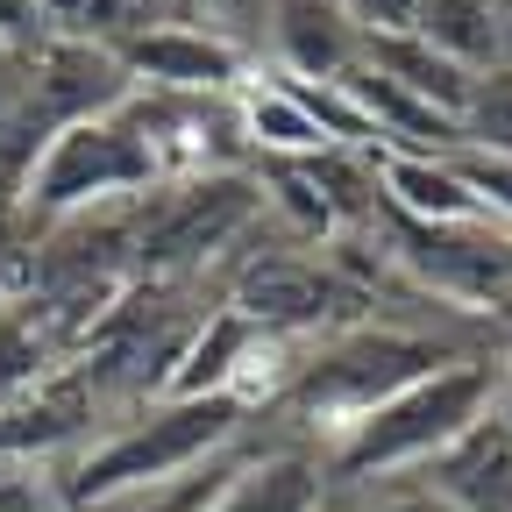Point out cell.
<instances>
[{
    "label": "cell",
    "mask_w": 512,
    "mask_h": 512,
    "mask_svg": "<svg viewBox=\"0 0 512 512\" xmlns=\"http://www.w3.org/2000/svg\"><path fill=\"white\" fill-rule=\"evenodd\" d=\"M249 413L235 392H207V399H157V406H136L128 420H114V434L86 441L72 463H64L57 498L64 512H100V505H121V498H143L157 484H178L185 470L214 463L221 448H235L249 434Z\"/></svg>",
    "instance_id": "obj_1"
},
{
    "label": "cell",
    "mask_w": 512,
    "mask_h": 512,
    "mask_svg": "<svg viewBox=\"0 0 512 512\" xmlns=\"http://www.w3.org/2000/svg\"><path fill=\"white\" fill-rule=\"evenodd\" d=\"M456 356H470L463 335L434 328V320H356L342 335H320L292 363V377L271 392V406L292 413L299 427H313L320 441H335L349 420H363L370 406H384L392 392L434 377Z\"/></svg>",
    "instance_id": "obj_2"
},
{
    "label": "cell",
    "mask_w": 512,
    "mask_h": 512,
    "mask_svg": "<svg viewBox=\"0 0 512 512\" xmlns=\"http://www.w3.org/2000/svg\"><path fill=\"white\" fill-rule=\"evenodd\" d=\"M498 356L470 349L456 363H441L434 377L392 392L384 406H370L363 420H349L335 441H320V470H328V498L335 491H370L384 477H413L420 463H434L463 427H477L498 399Z\"/></svg>",
    "instance_id": "obj_3"
},
{
    "label": "cell",
    "mask_w": 512,
    "mask_h": 512,
    "mask_svg": "<svg viewBox=\"0 0 512 512\" xmlns=\"http://www.w3.org/2000/svg\"><path fill=\"white\" fill-rule=\"evenodd\" d=\"M256 221H271L256 171H185L136 200V278L200 285L221 249H235Z\"/></svg>",
    "instance_id": "obj_4"
},
{
    "label": "cell",
    "mask_w": 512,
    "mask_h": 512,
    "mask_svg": "<svg viewBox=\"0 0 512 512\" xmlns=\"http://www.w3.org/2000/svg\"><path fill=\"white\" fill-rule=\"evenodd\" d=\"M150 185H164V171H157L150 143L136 136V121L114 107V114L57 128L29 157V171L15 178V214L29 228H50V221H72V214H93V207L143 200Z\"/></svg>",
    "instance_id": "obj_5"
},
{
    "label": "cell",
    "mask_w": 512,
    "mask_h": 512,
    "mask_svg": "<svg viewBox=\"0 0 512 512\" xmlns=\"http://www.w3.org/2000/svg\"><path fill=\"white\" fill-rule=\"evenodd\" d=\"M228 306L278 342L342 335L356 320H370V292L356 278H342L335 264H320V256H299V249H249L235 264Z\"/></svg>",
    "instance_id": "obj_6"
},
{
    "label": "cell",
    "mask_w": 512,
    "mask_h": 512,
    "mask_svg": "<svg viewBox=\"0 0 512 512\" xmlns=\"http://www.w3.org/2000/svg\"><path fill=\"white\" fill-rule=\"evenodd\" d=\"M107 50L143 93H235L249 79V50H235L200 22H143Z\"/></svg>",
    "instance_id": "obj_7"
},
{
    "label": "cell",
    "mask_w": 512,
    "mask_h": 512,
    "mask_svg": "<svg viewBox=\"0 0 512 512\" xmlns=\"http://www.w3.org/2000/svg\"><path fill=\"white\" fill-rule=\"evenodd\" d=\"M128 93H136V79L121 72V57L107 43H86V36H43L36 43V93H29L36 143H50L72 121L114 114Z\"/></svg>",
    "instance_id": "obj_8"
},
{
    "label": "cell",
    "mask_w": 512,
    "mask_h": 512,
    "mask_svg": "<svg viewBox=\"0 0 512 512\" xmlns=\"http://www.w3.org/2000/svg\"><path fill=\"white\" fill-rule=\"evenodd\" d=\"M264 50L285 79H306V86H335L356 50H363V29L335 8V0H271V29H264Z\"/></svg>",
    "instance_id": "obj_9"
},
{
    "label": "cell",
    "mask_w": 512,
    "mask_h": 512,
    "mask_svg": "<svg viewBox=\"0 0 512 512\" xmlns=\"http://www.w3.org/2000/svg\"><path fill=\"white\" fill-rule=\"evenodd\" d=\"M434 498H448L456 512H512V427H498L491 413L477 427H463L434 463L413 470Z\"/></svg>",
    "instance_id": "obj_10"
},
{
    "label": "cell",
    "mask_w": 512,
    "mask_h": 512,
    "mask_svg": "<svg viewBox=\"0 0 512 512\" xmlns=\"http://www.w3.org/2000/svg\"><path fill=\"white\" fill-rule=\"evenodd\" d=\"M207 512H328V470L306 448H264L228 470Z\"/></svg>",
    "instance_id": "obj_11"
},
{
    "label": "cell",
    "mask_w": 512,
    "mask_h": 512,
    "mask_svg": "<svg viewBox=\"0 0 512 512\" xmlns=\"http://www.w3.org/2000/svg\"><path fill=\"white\" fill-rule=\"evenodd\" d=\"M356 64H363V72H377V79H392V86H406L413 100H427V107H434V114H448V121H463L470 86H477V72H463L456 57H441V50H434L427 36H413V29L363 36Z\"/></svg>",
    "instance_id": "obj_12"
},
{
    "label": "cell",
    "mask_w": 512,
    "mask_h": 512,
    "mask_svg": "<svg viewBox=\"0 0 512 512\" xmlns=\"http://www.w3.org/2000/svg\"><path fill=\"white\" fill-rule=\"evenodd\" d=\"M377 192L384 207H399L413 221H491L470 185L456 178L448 157H413V150H377Z\"/></svg>",
    "instance_id": "obj_13"
},
{
    "label": "cell",
    "mask_w": 512,
    "mask_h": 512,
    "mask_svg": "<svg viewBox=\"0 0 512 512\" xmlns=\"http://www.w3.org/2000/svg\"><path fill=\"white\" fill-rule=\"evenodd\" d=\"M57 370H64L57 328L43 320V306L29 292H8V299H0V413L22 406L36 384L57 377Z\"/></svg>",
    "instance_id": "obj_14"
},
{
    "label": "cell",
    "mask_w": 512,
    "mask_h": 512,
    "mask_svg": "<svg viewBox=\"0 0 512 512\" xmlns=\"http://www.w3.org/2000/svg\"><path fill=\"white\" fill-rule=\"evenodd\" d=\"M413 36H427L441 57H456L463 72H498V0H413Z\"/></svg>",
    "instance_id": "obj_15"
},
{
    "label": "cell",
    "mask_w": 512,
    "mask_h": 512,
    "mask_svg": "<svg viewBox=\"0 0 512 512\" xmlns=\"http://www.w3.org/2000/svg\"><path fill=\"white\" fill-rule=\"evenodd\" d=\"M29 93H36V50L0 43V178H8V185L43 150L36 143V121H29Z\"/></svg>",
    "instance_id": "obj_16"
},
{
    "label": "cell",
    "mask_w": 512,
    "mask_h": 512,
    "mask_svg": "<svg viewBox=\"0 0 512 512\" xmlns=\"http://www.w3.org/2000/svg\"><path fill=\"white\" fill-rule=\"evenodd\" d=\"M36 15L50 36H86V43H121L128 29H143L136 0H36Z\"/></svg>",
    "instance_id": "obj_17"
},
{
    "label": "cell",
    "mask_w": 512,
    "mask_h": 512,
    "mask_svg": "<svg viewBox=\"0 0 512 512\" xmlns=\"http://www.w3.org/2000/svg\"><path fill=\"white\" fill-rule=\"evenodd\" d=\"M463 150H484V157H512V64L484 72L470 86V107H463Z\"/></svg>",
    "instance_id": "obj_18"
},
{
    "label": "cell",
    "mask_w": 512,
    "mask_h": 512,
    "mask_svg": "<svg viewBox=\"0 0 512 512\" xmlns=\"http://www.w3.org/2000/svg\"><path fill=\"white\" fill-rule=\"evenodd\" d=\"M192 15H200V29L228 36L235 50L264 57V29H271V0H192Z\"/></svg>",
    "instance_id": "obj_19"
},
{
    "label": "cell",
    "mask_w": 512,
    "mask_h": 512,
    "mask_svg": "<svg viewBox=\"0 0 512 512\" xmlns=\"http://www.w3.org/2000/svg\"><path fill=\"white\" fill-rule=\"evenodd\" d=\"M456 178L470 185V200L491 214V221H512V157H484V150H456L448 157Z\"/></svg>",
    "instance_id": "obj_20"
},
{
    "label": "cell",
    "mask_w": 512,
    "mask_h": 512,
    "mask_svg": "<svg viewBox=\"0 0 512 512\" xmlns=\"http://www.w3.org/2000/svg\"><path fill=\"white\" fill-rule=\"evenodd\" d=\"M356 512H456V505L434 498L420 477H384L377 491H363V498H356Z\"/></svg>",
    "instance_id": "obj_21"
},
{
    "label": "cell",
    "mask_w": 512,
    "mask_h": 512,
    "mask_svg": "<svg viewBox=\"0 0 512 512\" xmlns=\"http://www.w3.org/2000/svg\"><path fill=\"white\" fill-rule=\"evenodd\" d=\"M335 8L363 29V36H392V29H413V0H335Z\"/></svg>",
    "instance_id": "obj_22"
},
{
    "label": "cell",
    "mask_w": 512,
    "mask_h": 512,
    "mask_svg": "<svg viewBox=\"0 0 512 512\" xmlns=\"http://www.w3.org/2000/svg\"><path fill=\"white\" fill-rule=\"evenodd\" d=\"M50 29L36 15V0H0V43H15V50H36Z\"/></svg>",
    "instance_id": "obj_23"
},
{
    "label": "cell",
    "mask_w": 512,
    "mask_h": 512,
    "mask_svg": "<svg viewBox=\"0 0 512 512\" xmlns=\"http://www.w3.org/2000/svg\"><path fill=\"white\" fill-rule=\"evenodd\" d=\"M498 50H505V64H512V0H498Z\"/></svg>",
    "instance_id": "obj_24"
},
{
    "label": "cell",
    "mask_w": 512,
    "mask_h": 512,
    "mask_svg": "<svg viewBox=\"0 0 512 512\" xmlns=\"http://www.w3.org/2000/svg\"><path fill=\"white\" fill-rule=\"evenodd\" d=\"M136 8H157V0H136Z\"/></svg>",
    "instance_id": "obj_25"
}]
</instances>
